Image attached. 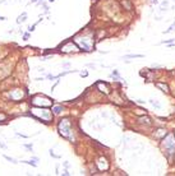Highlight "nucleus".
Instances as JSON below:
<instances>
[{"mask_svg": "<svg viewBox=\"0 0 175 176\" xmlns=\"http://www.w3.org/2000/svg\"><path fill=\"white\" fill-rule=\"evenodd\" d=\"M162 148L168 156H175V134L169 133L164 137L162 140Z\"/></svg>", "mask_w": 175, "mask_h": 176, "instance_id": "nucleus-1", "label": "nucleus"}, {"mask_svg": "<svg viewBox=\"0 0 175 176\" xmlns=\"http://www.w3.org/2000/svg\"><path fill=\"white\" fill-rule=\"evenodd\" d=\"M59 133H60V135L63 138L73 140V137H72V125H70L69 119L60 120V123H59Z\"/></svg>", "mask_w": 175, "mask_h": 176, "instance_id": "nucleus-2", "label": "nucleus"}, {"mask_svg": "<svg viewBox=\"0 0 175 176\" xmlns=\"http://www.w3.org/2000/svg\"><path fill=\"white\" fill-rule=\"evenodd\" d=\"M75 50H78V47L75 46V42H73V41H68L67 43H64L61 46L63 52H70V51H75Z\"/></svg>", "mask_w": 175, "mask_h": 176, "instance_id": "nucleus-3", "label": "nucleus"}, {"mask_svg": "<svg viewBox=\"0 0 175 176\" xmlns=\"http://www.w3.org/2000/svg\"><path fill=\"white\" fill-rule=\"evenodd\" d=\"M97 88L101 92H104L105 94L110 93V86H109L107 83H105V82H97Z\"/></svg>", "mask_w": 175, "mask_h": 176, "instance_id": "nucleus-4", "label": "nucleus"}, {"mask_svg": "<svg viewBox=\"0 0 175 176\" xmlns=\"http://www.w3.org/2000/svg\"><path fill=\"white\" fill-rule=\"evenodd\" d=\"M156 87H157V88H160V89H161L162 92H165V93H169V92H170V89H169V86H168L166 83L157 82V83H156Z\"/></svg>", "mask_w": 175, "mask_h": 176, "instance_id": "nucleus-5", "label": "nucleus"}, {"mask_svg": "<svg viewBox=\"0 0 175 176\" xmlns=\"http://www.w3.org/2000/svg\"><path fill=\"white\" fill-rule=\"evenodd\" d=\"M138 123L139 124H145V125H151L152 121H151V119L148 116H142V117H138Z\"/></svg>", "mask_w": 175, "mask_h": 176, "instance_id": "nucleus-6", "label": "nucleus"}, {"mask_svg": "<svg viewBox=\"0 0 175 176\" xmlns=\"http://www.w3.org/2000/svg\"><path fill=\"white\" fill-rule=\"evenodd\" d=\"M168 133H166V130L165 129H157L156 131H155V134H154V137L155 138H164Z\"/></svg>", "mask_w": 175, "mask_h": 176, "instance_id": "nucleus-7", "label": "nucleus"}, {"mask_svg": "<svg viewBox=\"0 0 175 176\" xmlns=\"http://www.w3.org/2000/svg\"><path fill=\"white\" fill-rule=\"evenodd\" d=\"M26 19H27V13H22L17 19V23H22V22H24Z\"/></svg>", "mask_w": 175, "mask_h": 176, "instance_id": "nucleus-8", "label": "nucleus"}, {"mask_svg": "<svg viewBox=\"0 0 175 176\" xmlns=\"http://www.w3.org/2000/svg\"><path fill=\"white\" fill-rule=\"evenodd\" d=\"M52 111H54V114L59 115V114H61V111H63V107H61V106H55V107L52 108Z\"/></svg>", "mask_w": 175, "mask_h": 176, "instance_id": "nucleus-9", "label": "nucleus"}, {"mask_svg": "<svg viewBox=\"0 0 175 176\" xmlns=\"http://www.w3.org/2000/svg\"><path fill=\"white\" fill-rule=\"evenodd\" d=\"M150 103L154 106V107H156V108H161V105L157 101H155V100H150Z\"/></svg>", "mask_w": 175, "mask_h": 176, "instance_id": "nucleus-10", "label": "nucleus"}, {"mask_svg": "<svg viewBox=\"0 0 175 176\" xmlns=\"http://www.w3.org/2000/svg\"><path fill=\"white\" fill-rule=\"evenodd\" d=\"M133 58H143V55H127V56H124V59H133Z\"/></svg>", "mask_w": 175, "mask_h": 176, "instance_id": "nucleus-11", "label": "nucleus"}, {"mask_svg": "<svg viewBox=\"0 0 175 176\" xmlns=\"http://www.w3.org/2000/svg\"><path fill=\"white\" fill-rule=\"evenodd\" d=\"M4 158H5L6 161H9V162H12V163H18L17 160H14V158H12V157H9V156H5V155H4Z\"/></svg>", "mask_w": 175, "mask_h": 176, "instance_id": "nucleus-12", "label": "nucleus"}, {"mask_svg": "<svg viewBox=\"0 0 175 176\" xmlns=\"http://www.w3.org/2000/svg\"><path fill=\"white\" fill-rule=\"evenodd\" d=\"M123 5L127 6V10H130V9H132V4H130L129 1H127V0H124V1H123Z\"/></svg>", "mask_w": 175, "mask_h": 176, "instance_id": "nucleus-13", "label": "nucleus"}, {"mask_svg": "<svg viewBox=\"0 0 175 176\" xmlns=\"http://www.w3.org/2000/svg\"><path fill=\"white\" fill-rule=\"evenodd\" d=\"M174 28H175V22H174V23L169 27V29H166L165 32H164V33H169V32H173V31H174Z\"/></svg>", "mask_w": 175, "mask_h": 176, "instance_id": "nucleus-14", "label": "nucleus"}, {"mask_svg": "<svg viewBox=\"0 0 175 176\" xmlns=\"http://www.w3.org/2000/svg\"><path fill=\"white\" fill-rule=\"evenodd\" d=\"M23 163H27V165H31V166H33V167H37V163L36 162H32V161H22Z\"/></svg>", "mask_w": 175, "mask_h": 176, "instance_id": "nucleus-15", "label": "nucleus"}, {"mask_svg": "<svg viewBox=\"0 0 175 176\" xmlns=\"http://www.w3.org/2000/svg\"><path fill=\"white\" fill-rule=\"evenodd\" d=\"M35 27H36V24L29 26V27H28V31H29V32H33V31H35Z\"/></svg>", "mask_w": 175, "mask_h": 176, "instance_id": "nucleus-16", "label": "nucleus"}, {"mask_svg": "<svg viewBox=\"0 0 175 176\" xmlns=\"http://www.w3.org/2000/svg\"><path fill=\"white\" fill-rule=\"evenodd\" d=\"M6 119V115H4V114H0V123H1V120H5Z\"/></svg>", "mask_w": 175, "mask_h": 176, "instance_id": "nucleus-17", "label": "nucleus"}, {"mask_svg": "<svg viewBox=\"0 0 175 176\" xmlns=\"http://www.w3.org/2000/svg\"><path fill=\"white\" fill-rule=\"evenodd\" d=\"M0 147H1V148H3V149H6V146H5V144H4V143H3V142H1V140H0Z\"/></svg>", "mask_w": 175, "mask_h": 176, "instance_id": "nucleus-18", "label": "nucleus"}, {"mask_svg": "<svg viewBox=\"0 0 175 176\" xmlns=\"http://www.w3.org/2000/svg\"><path fill=\"white\" fill-rule=\"evenodd\" d=\"M81 75L82 77H87V75H88V73H87V72H81Z\"/></svg>", "mask_w": 175, "mask_h": 176, "instance_id": "nucleus-19", "label": "nucleus"}, {"mask_svg": "<svg viewBox=\"0 0 175 176\" xmlns=\"http://www.w3.org/2000/svg\"><path fill=\"white\" fill-rule=\"evenodd\" d=\"M23 37H24V40H28V37H29V33H24V36H23Z\"/></svg>", "mask_w": 175, "mask_h": 176, "instance_id": "nucleus-20", "label": "nucleus"}, {"mask_svg": "<svg viewBox=\"0 0 175 176\" xmlns=\"http://www.w3.org/2000/svg\"><path fill=\"white\" fill-rule=\"evenodd\" d=\"M63 175H67V176H68V175H70V174H69L67 170H64V171H63Z\"/></svg>", "mask_w": 175, "mask_h": 176, "instance_id": "nucleus-21", "label": "nucleus"}, {"mask_svg": "<svg viewBox=\"0 0 175 176\" xmlns=\"http://www.w3.org/2000/svg\"><path fill=\"white\" fill-rule=\"evenodd\" d=\"M26 148H32V144H24Z\"/></svg>", "mask_w": 175, "mask_h": 176, "instance_id": "nucleus-22", "label": "nucleus"}, {"mask_svg": "<svg viewBox=\"0 0 175 176\" xmlns=\"http://www.w3.org/2000/svg\"><path fill=\"white\" fill-rule=\"evenodd\" d=\"M63 67H65V68H68V67H69V63H65V64H63Z\"/></svg>", "mask_w": 175, "mask_h": 176, "instance_id": "nucleus-23", "label": "nucleus"}, {"mask_svg": "<svg viewBox=\"0 0 175 176\" xmlns=\"http://www.w3.org/2000/svg\"><path fill=\"white\" fill-rule=\"evenodd\" d=\"M152 3H154V4H157V3H159V0H152Z\"/></svg>", "mask_w": 175, "mask_h": 176, "instance_id": "nucleus-24", "label": "nucleus"}, {"mask_svg": "<svg viewBox=\"0 0 175 176\" xmlns=\"http://www.w3.org/2000/svg\"><path fill=\"white\" fill-rule=\"evenodd\" d=\"M31 1H32V3H37V1H38V0H31Z\"/></svg>", "mask_w": 175, "mask_h": 176, "instance_id": "nucleus-25", "label": "nucleus"}, {"mask_svg": "<svg viewBox=\"0 0 175 176\" xmlns=\"http://www.w3.org/2000/svg\"><path fill=\"white\" fill-rule=\"evenodd\" d=\"M4 19H5L4 17H0V20H4Z\"/></svg>", "mask_w": 175, "mask_h": 176, "instance_id": "nucleus-26", "label": "nucleus"}, {"mask_svg": "<svg viewBox=\"0 0 175 176\" xmlns=\"http://www.w3.org/2000/svg\"><path fill=\"white\" fill-rule=\"evenodd\" d=\"M49 1H50V3H54V1H55V0H49Z\"/></svg>", "mask_w": 175, "mask_h": 176, "instance_id": "nucleus-27", "label": "nucleus"}, {"mask_svg": "<svg viewBox=\"0 0 175 176\" xmlns=\"http://www.w3.org/2000/svg\"><path fill=\"white\" fill-rule=\"evenodd\" d=\"M173 1H174V0H173Z\"/></svg>", "mask_w": 175, "mask_h": 176, "instance_id": "nucleus-28", "label": "nucleus"}]
</instances>
